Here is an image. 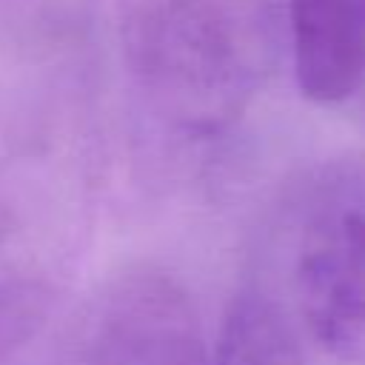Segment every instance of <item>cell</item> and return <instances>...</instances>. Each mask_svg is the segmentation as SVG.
Returning a JSON list of instances; mask_svg holds the SVG:
<instances>
[{"instance_id": "cell-5", "label": "cell", "mask_w": 365, "mask_h": 365, "mask_svg": "<svg viewBox=\"0 0 365 365\" xmlns=\"http://www.w3.org/2000/svg\"><path fill=\"white\" fill-rule=\"evenodd\" d=\"M211 365H305L285 311L262 291H240L220 322Z\"/></svg>"}, {"instance_id": "cell-1", "label": "cell", "mask_w": 365, "mask_h": 365, "mask_svg": "<svg viewBox=\"0 0 365 365\" xmlns=\"http://www.w3.org/2000/svg\"><path fill=\"white\" fill-rule=\"evenodd\" d=\"M277 0H128V66L177 131L208 137L237 123L274 74Z\"/></svg>"}, {"instance_id": "cell-3", "label": "cell", "mask_w": 365, "mask_h": 365, "mask_svg": "<svg viewBox=\"0 0 365 365\" xmlns=\"http://www.w3.org/2000/svg\"><path fill=\"white\" fill-rule=\"evenodd\" d=\"M86 365H211L185 288L160 271L123 277L100 305Z\"/></svg>"}, {"instance_id": "cell-2", "label": "cell", "mask_w": 365, "mask_h": 365, "mask_svg": "<svg viewBox=\"0 0 365 365\" xmlns=\"http://www.w3.org/2000/svg\"><path fill=\"white\" fill-rule=\"evenodd\" d=\"M294 259L305 325L339 356L365 354V180L317 185Z\"/></svg>"}, {"instance_id": "cell-4", "label": "cell", "mask_w": 365, "mask_h": 365, "mask_svg": "<svg viewBox=\"0 0 365 365\" xmlns=\"http://www.w3.org/2000/svg\"><path fill=\"white\" fill-rule=\"evenodd\" d=\"M294 80L317 106L345 103L365 80V0H285Z\"/></svg>"}]
</instances>
